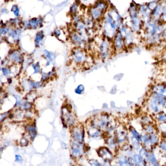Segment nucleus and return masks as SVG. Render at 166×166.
I'll use <instances>...</instances> for the list:
<instances>
[{
  "label": "nucleus",
  "mask_w": 166,
  "mask_h": 166,
  "mask_svg": "<svg viewBox=\"0 0 166 166\" xmlns=\"http://www.w3.org/2000/svg\"><path fill=\"white\" fill-rule=\"evenodd\" d=\"M161 81H162V82H163L164 83V84H165L166 85V76H165V77H164V78L163 79V80Z\"/></svg>",
  "instance_id": "49"
},
{
  "label": "nucleus",
  "mask_w": 166,
  "mask_h": 166,
  "mask_svg": "<svg viewBox=\"0 0 166 166\" xmlns=\"http://www.w3.org/2000/svg\"><path fill=\"white\" fill-rule=\"evenodd\" d=\"M131 141L133 148L135 150L139 149L140 147V142L138 141V140L135 138L133 136L131 137Z\"/></svg>",
  "instance_id": "30"
},
{
  "label": "nucleus",
  "mask_w": 166,
  "mask_h": 166,
  "mask_svg": "<svg viewBox=\"0 0 166 166\" xmlns=\"http://www.w3.org/2000/svg\"><path fill=\"white\" fill-rule=\"evenodd\" d=\"M162 38H163L164 42H166V24L165 28L162 33Z\"/></svg>",
  "instance_id": "46"
},
{
  "label": "nucleus",
  "mask_w": 166,
  "mask_h": 166,
  "mask_svg": "<svg viewBox=\"0 0 166 166\" xmlns=\"http://www.w3.org/2000/svg\"><path fill=\"white\" fill-rule=\"evenodd\" d=\"M150 93L157 94L166 97V85L162 81L156 82L150 87Z\"/></svg>",
  "instance_id": "7"
},
{
  "label": "nucleus",
  "mask_w": 166,
  "mask_h": 166,
  "mask_svg": "<svg viewBox=\"0 0 166 166\" xmlns=\"http://www.w3.org/2000/svg\"><path fill=\"white\" fill-rule=\"evenodd\" d=\"M42 24V20L39 18H33L28 22L29 26L31 28L36 29L41 25Z\"/></svg>",
  "instance_id": "21"
},
{
  "label": "nucleus",
  "mask_w": 166,
  "mask_h": 166,
  "mask_svg": "<svg viewBox=\"0 0 166 166\" xmlns=\"http://www.w3.org/2000/svg\"><path fill=\"white\" fill-rule=\"evenodd\" d=\"M54 34H55V36L57 38L59 37L60 36V35L61 34V30L59 29H56L54 31Z\"/></svg>",
  "instance_id": "45"
},
{
  "label": "nucleus",
  "mask_w": 166,
  "mask_h": 166,
  "mask_svg": "<svg viewBox=\"0 0 166 166\" xmlns=\"http://www.w3.org/2000/svg\"><path fill=\"white\" fill-rule=\"evenodd\" d=\"M117 140L120 143L123 142L125 140L127 137V134L123 128L119 127L117 130Z\"/></svg>",
  "instance_id": "18"
},
{
  "label": "nucleus",
  "mask_w": 166,
  "mask_h": 166,
  "mask_svg": "<svg viewBox=\"0 0 166 166\" xmlns=\"http://www.w3.org/2000/svg\"><path fill=\"white\" fill-rule=\"evenodd\" d=\"M159 145L161 150L166 152V140H162L159 142Z\"/></svg>",
  "instance_id": "36"
},
{
  "label": "nucleus",
  "mask_w": 166,
  "mask_h": 166,
  "mask_svg": "<svg viewBox=\"0 0 166 166\" xmlns=\"http://www.w3.org/2000/svg\"><path fill=\"white\" fill-rule=\"evenodd\" d=\"M119 162L120 166H129L128 159L125 156H120L119 158Z\"/></svg>",
  "instance_id": "31"
},
{
  "label": "nucleus",
  "mask_w": 166,
  "mask_h": 166,
  "mask_svg": "<svg viewBox=\"0 0 166 166\" xmlns=\"http://www.w3.org/2000/svg\"><path fill=\"white\" fill-rule=\"evenodd\" d=\"M22 104L23 109L25 110H30L32 107V103H31V102H25Z\"/></svg>",
  "instance_id": "33"
},
{
  "label": "nucleus",
  "mask_w": 166,
  "mask_h": 166,
  "mask_svg": "<svg viewBox=\"0 0 166 166\" xmlns=\"http://www.w3.org/2000/svg\"><path fill=\"white\" fill-rule=\"evenodd\" d=\"M145 65H148V64H149V62L147 61H146L145 62Z\"/></svg>",
  "instance_id": "51"
},
{
  "label": "nucleus",
  "mask_w": 166,
  "mask_h": 166,
  "mask_svg": "<svg viewBox=\"0 0 166 166\" xmlns=\"http://www.w3.org/2000/svg\"><path fill=\"white\" fill-rule=\"evenodd\" d=\"M85 88H84V85H78L77 88H76L75 90V92L76 93L78 94H81L83 92H84Z\"/></svg>",
  "instance_id": "40"
},
{
  "label": "nucleus",
  "mask_w": 166,
  "mask_h": 166,
  "mask_svg": "<svg viewBox=\"0 0 166 166\" xmlns=\"http://www.w3.org/2000/svg\"><path fill=\"white\" fill-rule=\"evenodd\" d=\"M78 9V5L76 4H74L71 6L70 8V12L73 15H75L77 12Z\"/></svg>",
  "instance_id": "34"
},
{
  "label": "nucleus",
  "mask_w": 166,
  "mask_h": 166,
  "mask_svg": "<svg viewBox=\"0 0 166 166\" xmlns=\"http://www.w3.org/2000/svg\"><path fill=\"white\" fill-rule=\"evenodd\" d=\"M85 49L79 47L74 48L72 49L71 52V60L77 67H81L88 65L91 63L89 58L91 56H89Z\"/></svg>",
  "instance_id": "2"
},
{
  "label": "nucleus",
  "mask_w": 166,
  "mask_h": 166,
  "mask_svg": "<svg viewBox=\"0 0 166 166\" xmlns=\"http://www.w3.org/2000/svg\"><path fill=\"white\" fill-rule=\"evenodd\" d=\"M15 162L18 163L22 164L24 162V159L22 158V156L18 155V154H16L15 155Z\"/></svg>",
  "instance_id": "38"
},
{
  "label": "nucleus",
  "mask_w": 166,
  "mask_h": 166,
  "mask_svg": "<svg viewBox=\"0 0 166 166\" xmlns=\"http://www.w3.org/2000/svg\"><path fill=\"white\" fill-rule=\"evenodd\" d=\"M150 95L152 96L155 99L157 100L159 105H160L164 109L166 108V97L163 95H159L155 93H150Z\"/></svg>",
  "instance_id": "13"
},
{
  "label": "nucleus",
  "mask_w": 166,
  "mask_h": 166,
  "mask_svg": "<svg viewBox=\"0 0 166 166\" xmlns=\"http://www.w3.org/2000/svg\"><path fill=\"white\" fill-rule=\"evenodd\" d=\"M85 1H87V0H85Z\"/></svg>",
  "instance_id": "53"
},
{
  "label": "nucleus",
  "mask_w": 166,
  "mask_h": 166,
  "mask_svg": "<svg viewBox=\"0 0 166 166\" xmlns=\"http://www.w3.org/2000/svg\"><path fill=\"white\" fill-rule=\"evenodd\" d=\"M128 162L129 165V166H135V162L134 160V158L129 157L128 159Z\"/></svg>",
  "instance_id": "43"
},
{
  "label": "nucleus",
  "mask_w": 166,
  "mask_h": 166,
  "mask_svg": "<svg viewBox=\"0 0 166 166\" xmlns=\"http://www.w3.org/2000/svg\"><path fill=\"white\" fill-rule=\"evenodd\" d=\"M145 108L146 109L147 113L152 116L164 111L163 108L159 105L157 100L150 94L148 95L145 103Z\"/></svg>",
  "instance_id": "5"
},
{
  "label": "nucleus",
  "mask_w": 166,
  "mask_h": 166,
  "mask_svg": "<svg viewBox=\"0 0 166 166\" xmlns=\"http://www.w3.org/2000/svg\"><path fill=\"white\" fill-rule=\"evenodd\" d=\"M61 119L67 126L73 127L76 124V115L73 113L72 105L70 103H66L62 108Z\"/></svg>",
  "instance_id": "4"
},
{
  "label": "nucleus",
  "mask_w": 166,
  "mask_h": 166,
  "mask_svg": "<svg viewBox=\"0 0 166 166\" xmlns=\"http://www.w3.org/2000/svg\"><path fill=\"white\" fill-rule=\"evenodd\" d=\"M156 124L158 133H160L162 137L166 138V123Z\"/></svg>",
  "instance_id": "23"
},
{
  "label": "nucleus",
  "mask_w": 166,
  "mask_h": 166,
  "mask_svg": "<svg viewBox=\"0 0 166 166\" xmlns=\"http://www.w3.org/2000/svg\"><path fill=\"white\" fill-rule=\"evenodd\" d=\"M140 122L141 125L143 128L145 126L147 125V124L155 122L154 121L152 115L146 112L145 114L142 115L140 117Z\"/></svg>",
  "instance_id": "12"
},
{
  "label": "nucleus",
  "mask_w": 166,
  "mask_h": 166,
  "mask_svg": "<svg viewBox=\"0 0 166 166\" xmlns=\"http://www.w3.org/2000/svg\"><path fill=\"white\" fill-rule=\"evenodd\" d=\"M4 149V147H2L0 148V158L1 157V154H2V152H3Z\"/></svg>",
  "instance_id": "48"
},
{
  "label": "nucleus",
  "mask_w": 166,
  "mask_h": 166,
  "mask_svg": "<svg viewBox=\"0 0 166 166\" xmlns=\"http://www.w3.org/2000/svg\"><path fill=\"white\" fill-rule=\"evenodd\" d=\"M129 15L131 18V29L133 32L135 33H138L143 29V24L140 17V14L138 13V7L132 4L129 8Z\"/></svg>",
  "instance_id": "3"
},
{
  "label": "nucleus",
  "mask_w": 166,
  "mask_h": 166,
  "mask_svg": "<svg viewBox=\"0 0 166 166\" xmlns=\"http://www.w3.org/2000/svg\"><path fill=\"white\" fill-rule=\"evenodd\" d=\"M159 139L160 135L158 133L148 134V140L151 146L159 144L160 142Z\"/></svg>",
  "instance_id": "16"
},
{
  "label": "nucleus",
  "mask_w": 166,
  "mask_h": 166,
  "mask_svg": "<svg viewBox=\"0 0 166 166\" xmlns=\"http://www.w3.org/2000/svg\"><path fill=\"white\" fill-rule=\"evenodd\" d=\"M9 32V29L7 27H3L0 29V34L5 35Z\"/></svg>",
  "instance_id": "42"
},
{
  "label": "nucleus",
  "mask_w": 166,
  "mask_h": 166,
  "mask_svg": "<svg viewBox=\"0 0 166 166\" xmlns=\"http://www.w3.org/2000/svg\"><path fill=\"white\" fill-rule=\"evenodd\" d=\"M165 42V43H164V51H166V42Z\"/></svg>",
  "instance_id": "50"
},
{
  "label": "nucleus",
  "mask_w": 166,
  "mask_h": 166,
  "mask_svg": "<svg viewBox=\"0 0 166 166\" xmlns=\"http://www.w3.org/2000/svg\"><path fill=\"white\" fill-rule=\"evenodd\" d=\"M71 40L72 43L76 47L84 49L85 46V41L78 33H73L71 36Z\"/></svg>",
  "instance_id": "9"
},
{
  "label": "nucleus",
  "mask_w": 166,
  "mask_h": 166,
  "mask_svg": "<svg viewBox=\"0 0 166 166\" xmlns=\"http://www.w3.org/2000/svg\"><path fill=\"white\" fill-rule=\"evenodd\" d=\"M103 12L97 9L96 7H93L91 9L90 14L92 19L95 20L99 19L103 14Z\"/></svg>",
  "instance_id": "17"
},
{
  "label": "nucleus",
  "mask_w": 166,
  "mask_h": 166,
  "mask_svg": "<svg viewBox=\"0 0 166 166\" xmlns=\"http://www.w3.org/2000/svg\"><path fill=\"white\" fill-rule=\"evenodd\" d=\"M44 56L46 59L47 60V62L52 61V59H53V56H52V53H51L50 52H49L48 51L45 50L44 51Z\"/></svg>",
  "instance_id": "32"
},
{
  "label": "nucleus",
  "mask_w": 166,
  "mask_h": 166,
  "mask_svg": "<svg viewBox=\"0 0 166 166\" xmlns=\"http://www.w3.org/2000/svg\"><path fill=\"white\" fill-rule=\"evenodd\" d=\"M95 7L105 12L108 7V4L103 1H99L96 3Z\"/></svg>",
  "instance_id": "27"
},
{
  "label": "nucleus",
  "mask_w": 166,
  "mask_h": 166,
  "mask_svg": "<svg viewBox=\"0 0 166 166\" xmlns=\"http://www.w3.org/2000/svg\"><path fill=\"white\" fill-rule=\"evenodd\" d=\"M135 52L138 55H140L141 54L142 50H141V49L140 48L138 47V46H135Z\"/></svg>",
  "instance_id": "47"
},
{
  "label": "nucleus",
  "mask_w": 166,
  "mask_h": 166,
  "mask_svg": "<svg viewBox=\"0 0 166 166\" xmlns=\"http://www.w3.org/2000/svg\"><path fill=\"white\" fill-rule=\"evenodd\" d=\"M113 45L116 53L123 52L125 49L126 46L124 38L118 32L114 37Z\"/></svg>",
  "instance_id": "6"
},
{
  "label": "nucleus",
  "mask_w": 166,
  "mask_h": 166,
  "mask_svg": "<svg viewBox=\"0 0 166 166\" xmlns=\"http://www.w3.org/2000/svg\"><path fill=\"white\" fill-rule=\"evenodd\" d=\"M11 59L16 63H19L21 61V56L18 52H13L11 55Z\"/></svg>",
  "instance_id": "29"
},
{
  "label": "nucleus",
  "mask_w": 166,
  "mask_h": 166,
  "mask_svg": "<svg viewBox=\"0 0 166 166\" xmlns=\"http://www.w3.org/2000/svg\"><path fill=\"white\" fill-rule=\"evenodd\" d=\"M129 130L130 133L131 134L132 136H133L135 138L138 140V141L141 142V133H140L137 129L132 126H130L129 128Z\"/></svg>",
  "instance_id": "22"
},
{
  "label": "nucleus",
  "mask_w": 166,
  "mask_h": 166,
  "mask_svg": "<svg viewBox=\"0 0 166 166\" xmlns=\"http://www.w3.org/2000/svg\"><path fill=\"white\" fill-rule=\"evenodd\" d=\"M11 10L12 12L14 13V15L16 16H18L19 15V13H20V10H19L18 6H16V5L13 6L11 8Z\"/></svg>",
  "instance_id": "39"
},
{
  "label": "nucleus",
  "mask_w": 166,
  "mask_h": 166,
  "mask_svg": "<svg viewBox=\"0 0 166 166\" xmlns=\"http://www.w3.org/2000/svg\"><path fill=\"white\" fill-rule=\"evenodd\" d=\"M81 143L78 141H74L72 144V152L73 155L76 157H79L83 154V148Z\"/></svg>",
  "instance_id": "11"
},
{
  "label": "nucleus",
  "mask_w": 166,
  "mask_h": 166,
  "mask_svg": "<svg viewBox=\"0 0 166 166\" xmlns=\"http://www.w3.org/2000/svg\"><path fill=\"white\" fill-rule=\"evenodd\" d=\"M98 155L106 161H110L113 159V155L110 151L105 147L100 148L98 151Z\"/></svg>",
  "instance_id": "10"
},
{
  "label": "nucleus",
  "mask_w": 166,
  "mask_h": 166,
  "mask_svg": "<svg viewBox=\"0 0 166 166\" xmlns=\"http://www.w3.org/2000/svg\"><path fill=\"white\" fill-rule=\"evenodd\" d=\"M89 164L90 166H102L98 161L94 159H91L89 161Z\"/></svg>",
  "instance_id": "41"
},
{
  "label": "nucleus",
  "mask_w": 166,
  "mask_h": 166,
  "mask_svg": "<svg viewBox=\"0 0 166 166\" xmlns=\"http://www.w3.org/2000/svg\"><path fill=\"white\" fill-rule=\"evenodd\" d=\"M71 133L76 141L82 143L84 138V130L83 127L79 125L74 126L72 129Z\"/></svg>",
  "instance_id": "8"
},
{
  "label": "nucleus",
  "mask_w": 166,
  "mask_h": 166,
  "mask_svg": "<svg viewBox=\"0 0 166 166\" xmlns=\"http://www.w3.org/2000/svg\"><path fill=\"white\" fill-rule=\"evenodd\" d=\"M152 117L156 123H166V112L164 110L152 116Z\"/></svg>",
  "instance_id": "14"
},
{
  "label": "nucleus",
  "mask_w": 166,
  "mask_h": 166,
  "mask_svg": "<svg viewBox=\"0 0 166 166\" xmlns=\"http://www.w3.org/2000/svg\"><path fill=\"white\" fill-rule=\"evenodd\" d=\"M142 129L148 134L158 133L157 128V124L155 122L147 124Z\"/></svg>",
  "instance_id": "15"
},
{
  "label": "nucleus",
  "mask_w": 166,
  "mask_h": 166,
  "mask_svg": "<svg viewBox=\"0 0 166 166\" xmlns=\"http://www.w3.org/2000/svg\"><path fill=\"white\" fill-rule=\"evenodd\" d=\"M148 162L151 163L153 166H160L159 163L156 159L155 154L153 152H149V155L148 157Z\"/></svg>",
  "instance_id": "25"
},
{
  "label": "nucleus",
  "mask_w": 166,
  "mask_h": 166,
  "mask_svg": "<svg viewBox=\"0 0 166 166\" xmlns=\"http://www.w3.org/2000/svg\"><path fill=\"white\" fill-rule=\"evenodd\" d=\"M32 68L34 71L33 72L34 74H38L41 72V67L39 65V63L33 64Z\"/></svg>",
  "instance_id": "35"
},
{
  "label": "nucleus",
  "mask_w": 166,
  "mask_h": 166,
  "mask_svg": "<svg viewBox=\"0 0 166 166\" xmlns=\"http://www.w3.org/2000/svg\"><path fill=\"white\" fill-rule=\"evenodd\" d=\"M1 71H2L3 76H6L7 75H9V73H10L9 71L7 68H2Z\"/></svg>",
  "instance_id": "44"
},
{
  "label": "nucleus",
  "mask_w": 166,
  "mask_h": 166,
  "mask_svg": "<svg viewBox=\"0 0 166 166\" xmlns=\"http://www.w3.org/2000/svg\"><path fill=\"white\" fill-rule=\"evenodd\" d=\"M139 155L144 159V160H146L148 162V157L149 155V152H148V150L145 148H141L139 151Z\"/></svg>",
  "instance_id": "28"
},
{
  "label": "nucleus",
  "mask_w": 166,
  "mask_h": 166,
  "mask_svg": "<svg viewBox=\"0 0 166 166\" xmlns=\"http://www.w3.org/2000/svg\"><path fill=\"white\" fill-rule=\"evenodd\" d=\"M135 165L138 166H144V160L138 154H135L133 156Z\"/></svg>",
  "instance_id": "26"
},
{
  "label": "nucleus",
  "mask_w": 166,
  "mask_h": 166,
  "mask_svg": "<svg viewBox=\"0 0 166 166\" xmlns=\"http://www.w3.org/2000/svg\"><path fill=\"white\" fill-rule=\"evenodd\" d=\"M29 144V141L26 138L24 137L21 139L20 141V144L21 147H26Z\"/></svg>",
  "instance_id": "37"
},
{
  "label": "nucleus",
  "mask_w": 166,
  "mask_h": 166,
  "mask_svg": "<svg viewBox=\"0 0 166 166\" xmlns=\"http://www.w3.org/2000/svg\"><path fill=\"white\" fill-rule=\"evenodd\" d=\"M25 129L29 134L31 139L33 140L36 137V134H37L36 126L32 124H29L25 127Z\"/></svg>",
  "instance_id": "19"
},
{
  "label": "nucleus",
  "mask_w": 166,
  "mask_h": 166,
  "mask_svg": "<svg viewBox=\"0 0 166 166\" xmlns=\"http://www.w3.org/2000/svg\"></svg>",
  "instance_id": "52"
},
{
  "label": "nucleus",
  "mask_w": 166,
  "mask_h": 166,
  "mask_svg": "<svg viewBox=\"0 0 166 166\" xmlns=\"http://www.w3.org/2000/svg\"><path fill=\"white\" fill-rule=\"evenodd\" d=\"M88 133L89 137L92 138H97L99 137L101 135L100 129L92 126H90V128L88 129Z\"/></svg>",
  "instance_id": "20"
},
{
  "label": "nucleus",
  "mask_w": 166,
  "mask_h": 166,
  "mask_svg": "<svg viewBox=\"0 0 166 166\" xmlns=\"http://www.w3.org/2000/svg\"><path fill=\"white\" fill-rule=\"evenodd\" d=\"M44 38V35L42 31H40L37 33L35 37V45L36 47H39L41 43L43 40Z\"/></svg>",
  "instance_id": "24"
},
{
  "label": "nucleus",
  "mask_w": 166,
  "mask_h": 166,
  "mask_svg": "<svg viewBox=\"0 0 166 166\" xmlns=\"http://www.w3.org/2000/svg\"><path fill=\"white\" fill-rule=\"evenodd\" d=\"M166 24L152 20L143 27L144 39L147 46L155 47L164 42L162 33Z\"/></svg>",
  "instance_id": "1"
}]
</instances>
